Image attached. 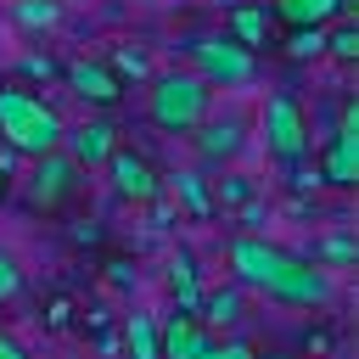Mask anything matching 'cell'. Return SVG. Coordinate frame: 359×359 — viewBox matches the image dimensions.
Returning a JSON list of instances; mask_svg holds the SVG:
<instances>
[{
	"instance_id": "obj_26",
	"label": "cell",
	"mask_w": 359,
	"mask_h": 359,
	"mask_svg": "<svg viewBox=\"0 0 359 359\" xmlns=\"http://www.w3.org/2000/svg\"><path fill=\"white\" fill-rule=\"evenodd\" d=\"M202 359H258V353H252L247 342H213V348H208Z\"/></svg>"
},
{
	"instance_id": "obj_12",
	"label": "cell",
	"mask_w": 359,
	"mask_h": 359,
	"mask_svg": "<svg viewBox=\"0 0 359 359\" xmlns=\"http://www.w3.org/2000/svg\"><path fill=\"white\" fill-rule=\"evenodd\" d=\"M112 146H118V129H112L107 118H95V123H84V129L62 135V151H67L79 168H90V163H107V157H112Z\"/></svg>"
},
{
	"instance_id": "obj_2",
	"label": "cell",
	"mask_w": 359,
	"mask_h": 359,
	"mask_svg": "<svg viewBox=\"0 0 359 359\" xmlns=\"http://www.w3.org/2000/svg\"><path fill=\"white\" fill-rule=\"evenodd\" d=\"M62 112L39 101L34 90H0V140L22 157H45L62 146Z\"/></svg>"
},
{
	"instance_id": "obj_1",
	"label": "cell",
	"mask_w": 359,
	"mask_h": 359,
	"mask_svg": "<svg viewBox=\"0 0 359 359\" xmlns=\"http://www.w3.org/2000/svg\"><path fill=\"white\" fill-rule=\"evenodd\" d=\"M230 269L241 286L264 292V297H280V303H297V309H320L331 297V280L320 264L264 241V236H236L230 241Z\"/></svg>"
},
{
	"instance_id": "obj_14",
	"label": "cell",
	"mask_w": 359,
	"mask_h": 359,
	"mask_svg": "<svg viewBox=\"0 0 359 359\" xmlns=\"http://www.w3.org/2000/svg\"><path fill=\"white\" fill-rule=\"evenodd\" d=\"M168 286H174L180 314H196V309H202V286H196V264H191V252H174V264H168Z\"/></svg>"
},
{
	"instance_id": "obj_29",
	"label": "cell",
	"mask_w": 359,
	"mask_h": 359,
	"mask_svg": "<svg viewBox=\"0 0 359 359\" xmlns=\"http://www.w3.org/2000/svg\"><path fill=\"white\" fill-rule=\"evenodd\" d=\"M0 359H28V353H22V342H17V337H6V331H0Z\"/></svg>"
},
{
	"instance_id": "obj_21",
	"label": "cell",
	"mask_w": 359,
	"mask_h": 359,
	"mask_svg": "<svg viewBox=\"0 0 359 359\" xmlns=\"http://www.w3.org/2000/svg\"><path fill=\"white\" fill-rule=\"evenodd\" d=\"M241 202H252V180L247 174H224L219 191H213V208H241Z\"/></svg>"
},
{
	"instance_id": "obj_22",
	"label": "cell",
	"mask_w": 359,
	"mask_h": 359,
	"mask_svg": "<svg viewBox=\"0 0 359 359\" xmlns=\"http://www.w3.org/2000/svg\"><path fill=\"white\" fill-rule=\"evenodd\" d=\"M353 252H359V247H353V236H348V230H337V236H325V241L314 247V258H320V264H353Z\"/></svg>"
},
{
	"instance_id": "obj_4",
	"label": "cell",
	"mask_w": 359,
	"mask_h": 359,
	"mask_svg": "<svg viewBox=\"0 0 359 359\" xmlns=\"http://www.w3.org/2000/svg\"><path fill=\"white\" fill-rule=\"evenodd\" d=\"M191 62H196V79L213 90H236V84H252V73H258V56L247 50V45H236L230 34H202V39H191Z\"/></svg>"
},
{
	"instance_id": "obj_16",
	"label": "cell",
	"mask_w": 359,
	"mask_h": 359,
	"mask_svg": "<svg viewBox=\"0 0 359 359\" xmlns=\"http://www.w3.org/2000/svg\"><path fill=\"white\" fill-rule=\"evenodd\" d=\"M11 22L39 34V28H56L62 22V0H11Z\"/></svg>"
},
{
	"instance_id": "obj_9",
	"label": "cell",
	"mask_w": 359,
	"mask_h": 359,
	"mask_svg": "<svg viewBox=\"0 0 359 359\" xmlns=\"http://www.w3.org/2000/svg\"><path fill=\"white\" fill-rule=\"evenodd\" d=\"M62 73H67L73 95H79V101H90V107H118V95H123V79H118L107 62H90V56H79V62H67Z\"/></svg>"
},
{
	"instance_id": "obj_15",
	"label": "cell",
	"mask_w": 359,
	"mask_h": 359,
	"mask_svg": "<svg viewBox=\"0 0 359 359\" xmlns=\"http://www.w3.org/2000/svg\"><path fill=\"white\" fill-rule=\"evenodd\" d=\"M264 34H269V11H264V6H236V11H230V39H236V45L252 50V45H264Z\"/></svg>"
},
{
	"instance_id": "obj_13",
	"label": "cell",
	"mask_w": 359,
	"mask_h": 359,
	"mask_svg": "<svg viewBox=\"0 0 359 359\" xmlns=\"http://www.w3.org/2000/svg\"><path fill=\"white\" fill-rule=\"evenodd\" d=\"M292 28H325L331 17H342V0H269Z\"/></svg>"
},
{
	"instance_id": "obj_24",
	"label": "cell",
	"mask_w": 359,
	"mask_h": 359,
	"mask_svg": "<svg viewBox=\"0 0 359 359\" xmlns=\"http://www.w3.org/2000/svg\"><path fill=\"white\" fill-rule=\"evenodd\" d=\"M22 292V269H17V258L11 252H0V303L6 297H17Z\"/></svg>"
},
{
	"instance_id": "obj_28",
	"label": "cell",
	"mask_w": 359,
	"mask_h": 359,
	"mask_svg": "<svg viewBox=\"0 0 359 359\" xmlns=\"http://www.w3.org/2000/svg\"><path fill=\"white\" fill-rule=\"evenodd\" d=\"M107 269H112V286H135V269H129V264H123V258H112V264H107Z\"/></svg>"
},
{
	"instance_id": "obj_18",
	"label": "cell",
	"mask_w": 359,
	"mask_h": 359,
	"mask_svg": "<svg viewBox=\"0 0 359 359\" xmlns=\"http://www.w3.org/2000/svg\"><path fill=\"white\" fill-rule=\"evenodd\" d=\"M174 191H180V202L191 213H213V191L202 185V174H174Z\"/></svg>"
},
{
	"instance_id": "obj_20",
	"label": "cell",
	"mask_w": 359,
	"mask_h": 359,
	"mask_svg": "<svg viewBox=\"0 0 359 359\" xmlns=\"http://www.w3.org/2000/svg\"><path fill=\"white\" fill-rule=\"evenodd\" d=\"M202 303H208V320H213V325H236V320H241V292H236V286H224V292H213V297H202Z\"/></svg>"
},
{
	"instance_id": "obj_25",
	"label": "cell",
	"mask_w": 359,
	"mask_h": 359,
	"mask_svg": "<svg viewBox=\"0 0 359 359\" xmlns=\"http://www.w3.org/2000/svg\"><path fill=\"white\" fill-rule=\"evenodd\" d=\"M112 73H129V79H146V56H140V50H118V62H112Z\"/></svg>"
},
{
	"instance_id": "obj_27",
	"label": "cell",
	"mask_w": 359,
	"mask_h": 359,
	"mask_svg": "<svg viewBox=\"0 0 359 359\" xmlns=\"http://www.w3.org/2000/svg\"><path fill=\"white\" fill-rule=\"evenodd\" d=\"M22 73H28V79H50L56 62H50V56H22Z\"/></svg>"
},
{
	"instance_id": "obj_10",
	"label": "cell",
	"mask_w": 359,
	"mask_h": 359,
	"mask_svg": "<svg viewBox=\"0 0 359 359\" xmlns=\"http://www.w3.org/2000/svg\"><path fill=\"white\" fill-rule=\"evenodd\" d=\"M191 135H196L202 163H230V157L247 146V123H241V118H202Z\"/></svg>"
},
{
	"instance_id": "obj_7",
	"label": "cell",
	"mask_w": 359,
	"mask_h": 359,
	"mask_svg": "<svg viewBox=\"0 0 359 359\" xmlns=\"http://www.w3.org/2000/svg\"><path fill=\"white\" fill-rule=\"evenodd\" d=\"M107 174H112V191L123 196V202H135V208H151L157 196H163V174L140 157V151H123V146H112V157H107Z\"/></svg>"
},
{
	"instance_id": "obj_5",
	"label": "cell",
	"mask_w": 359,
	"mask_h": 359,
	"mask_svg": "<svg viewBox=\"0 0 359 359\" xmlns=\"http://www.w3.org/2000/svg\"><path fill=\"white\" fill-rule=\"evenodd\" d=\"M264 146H269V157H280V163H297V157L309 151V118H303L297 95L275 90V95L264 101Z\"/></svg>"
},
{
	"instance_id": "obj_17",
	"label": "cell",
	"mask_w": 359,
	"mask_h": 359,
	"mask_svg": "<svg viewBox=\"0 0 359 359\" xmlns=\"http://www.w3.org/2000/svg\"><path fill=\"white\" fill-rule=\"evenodd\" d=\"M123 348H129V359H163L157 353V325L146 314H123Z\"/></svg>"
},
{
	"instance_id": "obj_31",
	"label": "cell",
	"mask_w": 359,
	"mask_h": 359,
	"mask_svg": "<svg viewBox=\"0 0 359 359\" xmlns=\"http://www.w3.org/2000/svg\"><path fill=\"white\" fill-rule=\"evenodd\" d=\"M0 196H6V168H0Z\"/></svg>"
},
{
	"instance_id": "obj_30",
	"label": "cell",
	"mask_w": 359,
	"mask_h": 359,
	"mask_svg": "<svg viewBox=\"0 0 359 359\" xmlns=\"http://www.w3.org/2000/svg\"><path fill=\"white\" fill-rule=\"evenodd\" d=\"M45 320H50V325H56V331H62V325H67V297H56V303H50V314H45Z\"/></svg>"
},
{
	"instance_id": "obj_6",
	"label": "cell",
	"mask_w": 359,
	"mask_h": 359,
	"mask_svg": "<svg viewBox=\"0 0 359 359\" xmlns=\"http://www.w3.org/2000/svg\"><path fill=\"white\" fill-rule=\"evenodd\" d=\"M325 185H337V191H353L359 185V101H348L342 107V118H337V135H331V146H325Z\"/></svg>"
},
{
	"instance_id": "obj_11",
	"label": "cell",
	"mask_w": 359,
	"mask_h": 359,
	"mask_svg": "<svg viewBox=\"0 0 359 359\" xmlns=\"http://www.w3.org/2000/svg\"><path fill=\"white\" fill-rule=\"evenodd\" d=\"M213 348V331L196 320V314H174L168 325H163V337H157V353L163 359H202Z\"/></svg>"
},
{
	"instance_id": "obj_19",
	"label": "cell",
	"mask_w": 359,
	"mask_h": 359,
	"mask_svg": "<svg viewBox=\"0 0 359 359\" xmlns=\"http://www.w3.org/2000/svg\"><path fill=\"white\" fill-rule=\"evenodd\" d=\"M286 56H292V62H314V56H325V34H320V28H292Z\"/></svg>"
},
{
	"instance_id": "obj_23",
	"label": "cell",
	"mask_w": 359,
	"mask_h": 359,
	"mask_svg": "<svg viewBox=\"0 0 359 359\" xmlns=\"http://www.w3.org/2000/svg\"><path fill=\"white\" fill-rule=\"evenodd\" d=\"M325 56H337V62H353V56H359V28H353V22H342L337 34H325Z\"/></svg>"
},
{
	"instance_id": "obj_3",
	"label": "cell",
	"mask_w": 359,
	"mask_h": 359,
	"mask_svg": "<svg viewBox=\"0 0 359 359\" xmlns=\"http://www.w3.org/2000/svg\"><path fill=\"white\" fill-rule=\"evenodd\" d=\"M208 84L196 73H157L151 90H146V118L168 135H191L202 118H208Z\"/></svg>"
},
{
	"instance_id": "obj_8",
	"label": "cell",
	"mask_w": 359,
	"mask_h": 359,
	"mask_svg": "<svg viewBox=\"0 0 359 359\" xmlns=\"http://www.w3.org/2000/svg\"><path fill=\"white\" fill-rule=\"evenodd\" d=\"M73 185H79V163H73L62 146L45 151V157H34V174H28V202H34V208H56Z\"/></svg>"
}]
</instances>
